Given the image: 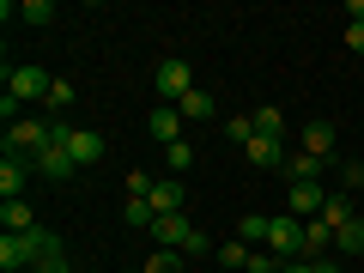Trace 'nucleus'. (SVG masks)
<instances>
[{
  "mask_svg": "<svg viewBox=\"0 0 364 273\" xmlns=\"http://www.w3.org/2000/svg\"><path fill=\"white\" fill-rule=\"evenodd\" d=\"M55 243H61V237L43 231V225H37V231H0V273H18V267L31 273Z\"/></svg>",
  "mask_w": 364,
  "mask_h": 273,
  "instance_id": "obj_1",
  "label": "nucleus"
},
{
  "mask_svg": "<svg viewBox=\"0 0 364 273\" xmlns=\"http://www.w3.org/2000/svg\"><path fill=\"white\" fill-rule=\"evenodd\" d=\"M55 140H61V122H49V116L6 122V158H37L43 146H55Z\"/></svg>",
  "mask_w": 364,
  "mask_h": 273,
  "instance_id": "obj_2",
  "label": "nucleus"
},
{
  "mask_svg": "<svg viewBox=\"0 0 364 273\" xmlns=\"http://www.w3.org/2000/svg\"><path fill=\"white\" fill-rule=\"evenodd\" d=\"M152 243L158 249H176V255H207V237L188 225V213H158V219H152Z\"/></svg>",
  "mask_w": 364,
  "mask_h": 273,
  "instance_id": "obj_3",
  "label": "nucleus"
},
{
  "mask_svg": "<svg viewBox=\"0 0 364 273\" xmlns=\"http://www.w3.org/2000/svg\"><path fill=\"white\" fill-rule=\"evenodd\" d=\"M55 79L43 73V67H6V97L13 104H49Z\"/></svg>",
  "mask_w": 364,
  "mask_h": 273,
  "instance_id": "obj_4",
  "label": "nucleus"
},
{
  "mask_svg": "<svg viewBox=\"0 0 364 273\" xmlns=\"http://www.w3.org/2000/svg\"><path fill=\"white\" fill-rule=\"evenodd\" d=\"M67 128H73V122H61V140H55V146H43V152L37 158H31V176H49V182H67V176H73V152H67Z\"/></svg>",
  "mask_w": 364,
  "mask_h": 273,
  "instance_id": "obj_5",
  "label": "nucleus"
},
{
  "mask_svg": "<svg viewBox=\"0 0 364 273\" xmlns=\"http://www.w3.org/2000/svg\"><path fill=\"white\" fill-rule=\"evenodd\" d=\"M267 255H279V261H298V255H304V219L279 213V219H273V231H267ZM304 261H310V255H304Z\"/></svg>",
  "mask_w": 364,
  "mask_h": 273,
  "instance_id": "obj_6",
  "label": "nucleus"
},
{
  "mask_svg": "<svg viewBox=\"0 0 364 273\" xmlns=\"http://www.w3.org/2000/svg\"><path fill=\"white\" fill-rule=\"evenodd\" d=\"M195 91V67L188 61H158V104H182Z\"/></svg>",
  "mask_w": 364,
  "mask_h": 273,
  "instance_id": "obj_7",
  "label": "nucleus"
},
{
  "mask_svg": "<svg viewBox=\"0 0 364 273\" xmlns=\"http://www.w3.org/2000/svg\"><path fill=\"white\" fill-rule=\"evenodd\" d=\"M322 207H328V188H322V182H291V195H286L291 219H316Z\"/></svg>",
  "mask_w": 364,
  "mask_h": 273,
  "instance_id": "obj_8",
  "label": "nucleus"
},
{
  "mask_svg": "<svg viewBox=\"0 0 364 273\" xmlns=\"http://www.w3.org/2000/svg\"><path fill=\"white\" fill-rule=\"evenodd\" d=\"M67 152H73V164H97L104 158V134L97 128H67Z\"/></svg>",
  "mask_w": 364,
  "mask_h": 273,
  "instance_id": "obj_9",
  "label": "nucleus"
},
{
  "mask_svg": "<svg viewBox=\"0 0 364 273\" xmlns=\"http://www.w3.org/2000/svg\"><path fill=\"white\" fill-rule=\"evenodd\" d=\"M243 152H249V164H261V170H286V140H273V134H255Z\"/></svg>",
  "mask_w": 364,
  "mask_h": 273,
  "instance_id": "obj_10",
  "label": "nucleus"
},
{
  "mask_svg": "<svg viewBox=\"0 0 364 273\" xmlns=\"http://www.w3.org/2000/svg\"><path fill=\"white\" fill-rule=\"evenodd\" d=\"M146 128H152V140H158V146H176V140H182V109H176V104H158Z\"/></svg>",
  "mask_w": 364,
  "mask_h": 273,
  "instance_id": "obj_11",
  "label": "nucleus"
},
{
  "mask_svg": "<svg viewBox=\"0 0 364 273\" xmlns=\"http://www.w3.org/2000/svg\"><path fill=\"white\" fill-rule=\"evenodd\" d=\"M25 182H31V158H6L0 164V200H25Z\"/></svg>",
  "mask_w": 364,
  "mask_h": 273,
  "instance_id": "obj_12",
  "label": "nucleus"
},
{
  "mask_svg": "<svg viewBox=\"0 0 364 273\" xmlns=\"http://www.w3.org/2000/svg\"><path fill=\"white\" fill-rule=\"evenodd\" d=\"M298 152H310V158H334V122H304V146Z\"/></svg>",
  "mask_w": 364,
  "mask_h": 273,
  "instance_id": "obj_13",
  "label": "nucleus"
},
{
  "mask_svg": "<svg viewBox=\"0 0 364 273\" xmlns=\"http://www.w3.org/2000/svg\"><path fill=\"white\" fill-rule=\"evenodd\" d=\"M146 200H152V213H182V200H188V195H182L176 176H164V182H152V195H146Z\"/></svg>",
  "mask_w": 364,
  "mask_h": 273,
  "instance_id": "obj_14",
  "label": "nucleus"
},
{
  "mask_svg": "<svg viewBox=\"0 0 364 273\" xmlns=\"http://www.w3.org/2000/svg\"><path fill=\"white\" fill-rule=\"evenodd\" d=\"M328 249H334V231H328L322 219H304V255H310V261H322Z\"/></svg>",
  "mask_w": 364,
  "mask_h": 273,
  "instance_id": "obj_15",
  "label": "nucleus"
},
{
  "mask_svg": "<svg viewBox=\"0 0 364 273\" xmlns=\"http://www.w3.org/2000/svg\"><path fill=\"white\" fill-rule=\"evenodd\" d=\"M267 231H273V219L267 213H243V225H237V243H249V249H267Z\"/></svg>",
  "mask_w": 364,
  "mask_h": 273,
  "instance_id": "obj_16",
  "label": "nucleus"
},
{
  "mask_svg": "<svg viewBox=\"0 0 364 273\" xmlns=\"http://www.w3.org/2000/svg\"><path fill=\"white\" fill-rule=\"evenodd\" d=\"M334 249H340V255H352V261H364V219L340 225V231H334Z\"/></svg>",
  "mask_w": 364,
  "mask_h": 273,
  "instance_id": "obj_17",
  "label": "nucleus"
},
{
  "mask_svg": "<svg viewBox=\"0 0 364 273\" xmlns=\"http://www.w3.org/2000/svg\"><path fill=\"white\" fill-rule=\"evenodd\" d=\"M0 225H6V231H37V213H31L25 200H0Z\"/></svg>",
  "mask_w": 364,
  "mask_h": 273,
  "instance_id": "obj_18",
  "label": "nucleus"
},
{
  "mask_svg": "<svg viewBox=\"0 0 364 273\" xmlns=\"http://www.w3.org/2000/svg\"><path fill=\"white\" fill-rule=\"evenodd\" d=\"M316 219H322L328 231H340V225H352V219H358V213H352V200H346V195H328V207L316 213Z\"/></svg>",
  "mask_w": 364,
  "mask_h": 273,
  "instance_id": "obj_19",
  "label": "nucleus"
},
{
  "mask_svg": "<svg viewBox=\"0 0 364 273\" xmlns=\"http://www.w3.org/2000/svg\"><path fill=\"white\" fill-rule=\"evenodd\" d=\"M286 170H291V182H322V158H310V152H298V158H286Z\"/></svg>",
  "mask_w": 364,
  "mask_h": 273,
  "instance_id": "obj_20",
  "label": "nucleus"
},
{
  "mask_svg": "<svg viewBox=\"0 0 364 273\" xmlns=\"http://www.w3.org/2000/svg\"><path fill=\"white\" fill-rule=\"evenodd\" d=\"M176 109H182V122H207V116H213V97H207V91L195 85V91H188V97H182Z\"/></svg>",
  "mask_w": 364,
  "mask_h": 273,
  "instance_id": "obj_21",
  "label": "nucleus"
},
{
  "mask_svg": "<svg viewBox=\"0 0 364 273\" xmlns=\"http://www.w3.org/2000/svg\"><path fill=\"white\" fill-rule=\"evenodd\" d=\"M255 134H273V140H286V109H255Z\"/></svg>",
  "mask_w": 364,
  "mask_h": 273,
  "instance_id": "obj_22",
  "label": "nucleus"
},
{
  "mask_svg": "<svg viewBox=\"0 0 364 273\" xmlns=\"http://www.w3.org/2000/svg\"><path fill=\"white\" fill-rule=\"evenodd\" d=\"M219 261H225V267H243V273H249L255 249H249V243H237V237H231V243H219Z\"/></svg>",
  "mask_w": 364,
  "mask_h": 273,
  "instance_id": "obj_23",
  "label": "nucleus"
},
{
  "mask_svg": "<svg viewBox=\"0 0 364 273\" xmlns=\"http://www.w3.org/2000/svg\"><path fill=\"white\" fill-rule=\"evenodd\" d=\"M140 273H182V255H176V249H152Z\"/></svg>",
  "mask_w": 364,
  "mask_h": 273,
  "instance_id": "obj_24",
  "label": "nucleus"
},
{
  "mask_svg": "<svg viewBox=\"0 0 364 273\" xmlns=\"http://www.w3.org/2000/svg\"><path fill=\"white\" fill-rule=\"evenodd\" d=\"M225 140L249 146V140H255V116H225Z\"/></svg>",
  "mask_w": 364,
  "mask_h": 273,
  "instance_id": "obj_25",
  "label": "nucleus"
},
{
  "mask_svg": "<svg viewBox=\"0 0 364 273\" xmlns=\"http://www.w3.org/2000/svg\"><path fill=\"white\" fill-rule=\"evenodd\" d=\"M164 164H170V170H176V176H182V170L195 164V146H188V140H176V146H164Z\"/></svg>",
  "mask_w": 364,
  "mask_h": 273,
  "instance_id": "obj_26",
  "label": "nucleus"
},
{
  "mask_svg": "<svg viewBox=\"0 0 364 273\" xmlns=\"http://www.w3.org/2000/svg\"><path fill=\"white\" fill-rule=\"evenodd\" d=\"M31 273H73V261H67V249L55 243V249H49V255H43L37 267H31Z\"/></svg>",
  "mask_w": 364,
  "mask_h": 273,
  "instance_id": "obj_27",
  "label": "nucleus"
},
{
  "mask_svg": "<svg viewBox=\"0 0 364 273\" xmlns=\"http://www.w3.org/2000/svg\"><path fill=\"white\" fill-rule=\"evenodd\" d=\"M18 18H25V25H49L55 6H49V0H25V6H18Z\"/></svg>",
  "mask_w": 364,
  "mask_h": 273,
  "instance_id": "obj_28",
  "label": "nucleus"
},
{
  "mask_svg": "<svg viewBox=\"0 0 364 273\" xmlns=\"http://www.w3.org/2000/svg\"><path fill=\"white\" fill-rule=\"evenodd\" d=\"M122 219H128V225H146V231H152L158 213H152V200H128V207H122Z\"/></svg>",
  "mask_w": 364,
  "mask_h": 273,
  "instance_id": "obj_29",
  "label": "nucleus"
},
{
  "mask_svg": "<svg viewBox=\"0 0 364 273\" xmlns=\"http://www.w3.org/2000/svg\"><path fill=\"white\" fill-rule=\"evenodd\" d=\"M67 104H73V85H67V79H55V91H49V109H55V116H61Z\"/></svg>",
  "mask_w": 364,
  "mask_h": 273,
  "instance_id": "obj_30",
  "label": "nucleus"
},
{
  "mask_svg": "<svg viewBox=\"0 0 364 273\" xmlns=\"http://www.w3.org/2000/svg\"><path fill=\"white\" fill-rule=\"evenodd\" d=\"M340 182H346V188H364V170H358V158H352V164L340 170Z\"/></svg>",
  "mask_w": 364,
  "mask_h": 273,
  "instance_id": "obj_31",
  "label": "nucleus"
},
{
  "mask_svg": "<svg viewBox=\"0 0 364 273\" xmlns=\"http://www.w3.org/2000/svg\"><path fill=\"white\" fill-rule=\"evenodd\" d=\"M279 273H316V261H304V255H298V261H286Z\"/></svg>",
  "mask_w": 364,
  "mask_h": 273,
  "instance_id": "obj_32",
  "label": "nucleus"
},
{
  "mask_svg": "<svg viewBox=\"0 0 364 273\" xmlns=\"http://www.w3.org/2000/svg\"><path fill=\"white\" fill-rule=\"evenodd\" d=\"M346 43H352V49H364V25H346Z\"/></svg>",
  "mask_w": 364,
  "mask_h": 273,
  "instance_id": "obj_33",
  "label": "nucleus"
},
{
  "mask_svg": "<svg viewBox=\"0 0 364 273\" xmlns=\"http://www.w3.org/2000/svg\"><path fill=\"white\" fill-rule=\"evenodd\" d=\"M316 273H340V261H316Z\"/></svg>",
  "mask_w": 364,
  "mask_h": 273,
  "instance_id": "obj_34",
  "label": "nucleus"
},
{
  "mask_svg": "<svg viewBox=\"0 0 364 273\" xmlns=\"http://www.w3.org/2000/svg\"><path fill=\"white\" fill-rule=\"evenodd\" d=\"M128 273H140V267H128Z\"/></svg>",
  "mask_w": 364,
  "mask_h": 273,
  "instance_id": "obj_35",
  "label": "nucleus"
},
{
  "mask_svg": "<svg viewBox=\"0 0 364 273\" xmlns=\"http://www.w3.org/2000/svg\"><path fill=\"white\" fill-rule=\"evenodd\" d=\"M358 170H364V158H358Z\"/></svg>",
  "mask_w": 364,
  "mask_h": 273,
  "instance_id": "obj_36",
  "label": "nucleus"
},
{
  "mask_svg": "<svg viewBox=\"0 0 364 273\" xmlns=\"http://www.w3.org/2000/svg\"><path fill=\"white\" fill-rule=\"evenodd\" d=\"M18 273H25V267H18Z\"/></svg>",
  "mask_w": 364,
  "mask_h": 273,
  "instance_id": "obj_37",
  "label": "nucleus"
}]
</instances>
